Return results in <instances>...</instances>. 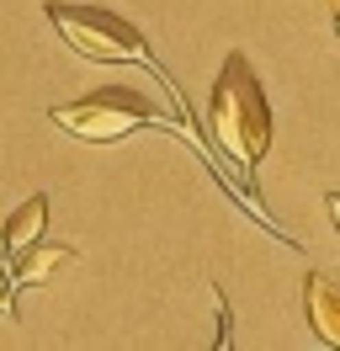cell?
I'll return each instance as SVG.
<instances>
[{
    "label": "cell",
    "mask_w": 340,
    "mask_h": 351,
    "mask_svg": "<svg viewBox=\"0 0 340 351\" xmlns=\"http://www.w3.org/2000/svg\"><path fill=\"white\" fill-rule=\"evenodd\" d=\"M303 308H308V325H314L319 346H340V287L324 271H308L303 282Z\"/></svg>",
    "instance_id": "cell-4"
},
{
    "label": "cell",
    "mask_w": 340,
    "mask_h": 351,
    "mask_svg": "<svg viewBox=\"0 0 340 351\" xmlns=\"http://www.w3.org/2000/svg\"><path fill=\"white\" fill-rule=\"evenodd\" d=\"M53 123L64 133L85 138V144H117V138H127V133H138V128H170L181 117H165L149 96H138V90H127V86H101V90H90V96H80V101L53 107Z\"/></svg>",
    "instance_id": "cell-3"
},
{
    "label": "cell",
    "mask_w": 340,
    "mask_h": 351,
    "mask_svg": "<svg viewBox=\"0 0 340 351\" xmlns=\"http://www.w3.org/2000/svg\"><path fill=\"white\" fill-rule=\"evenodd\" d=\"M0 314H16V287L0 282Z\"/></svg>",
    "instance_id": "cell-7"
},
{
    "label": "cell",
    "mask_w": 340,
    "mask_h": 351,
    "mask_svg": "<svg viewBox=\"0 0 340 351\" xmlns=\"http://www.w3.org/2000/svg\"><path fill=\"white\" fill-rule=\"evenodd\" d=\"M208 123H212V138L218 149L229 154V165L239 171V181L266 160L271 149V107H266V90L255 80L250 59L234 48L218 80H212V96H208Z\"/></svg>",
    "instance_id": "cell-1"
},
{
    "label": "cell",
    "mask_w": 340,
    "mask_h": 351,
    "mask_svg": "<svg viewBox=\"0 0 340 351\" xmlns=\"http://www.w3.org/2000/svg\"><path fill=\"white\" fill-rule=\"evenodd\" d=\"M48 22H53V32H59L75 53L96 59V64H144L160 86L175 90V80L154 64L144 32H138L133 22L112 16V11H101V5H64V0H53V5H48ZM175 101H181V90H175ZM181 112H186V101H181Z\"/></svg>",
    "instance_id": "cell-2"
},
{
    "label": "cell",
    "mask_w": 340,
    "mask_h": 351,
    "mask_svg": "<svg viewBox=\"0 0 340 351\" xmlns=\"http://www.w3.org/2000/svg\"><path fill=\"white\" fill-rule=\"evenodd\" d=\"M11 256H16L11 282H48V277H53V271H64V266L80 256V250H75V245H42V234H38V240H27L21 250H11Z\"/></svg>",
    "instance_id": "cell-5"
},
{
    "label": "cell",
    "mask_w": 340,
    "mask_h": 351,
    "mask_svg": "<svg viewBox=\"0 0 340 351\" xmlns=\"http://www.w3.org/2000/svg\"><path fill=\"white\" fill-rule=\"evenodd\" d=\"M0 256H5V245H0Z\"/></svg>",
    "instance_id": "cell-8"
},
{
    "label": "cell",
    "mask_w": 340,
    "mask_h": 351,
    "mask_svg": "<svg viewBox=\"0 0 340 351\" xmlns=\"http://www.w3.org/2000/svg\"><path fill=\"white\" fill-rule=\"evenodd\" d=\"M42 229H48V197H27L16 208V213H11V223H5V250H21V245L27 240H38Z\"/></svg>",
    "instance_id": "cell-6"
}]
</instances>
